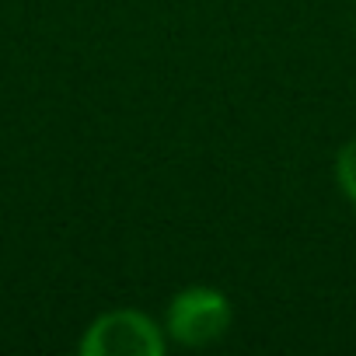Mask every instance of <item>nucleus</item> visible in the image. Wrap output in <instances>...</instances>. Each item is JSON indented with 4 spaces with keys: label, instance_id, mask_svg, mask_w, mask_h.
<instances>
[{
    "label": "nucleus",
    "instance_id": "obj_1",
    "mask_svg": "<svg viewBox=\"0 0 356 356\" xmlns=\"http://www.w3.org/2000/svg\"><path fill=\"white\" fill-rule=\"evenodd\" d=\"M161 325H164L171 346L207 349L231 332L234 304L224 290L207 286V283H193V286H182L178 293H171Z\"/></svg>",
    "mask_w": 356,
    "mask_h": 356
},
{
    "label": "nucleus",
    "instance_id": "obj_2",
    "mask_svg": "<svg viewBox=\"0 0 356 356\" xmlns=\"http://www.w3.org/2000/svg\"><path fill=\"white\" fill-rule=\"evenodd\" d=\"M164 325L140 307H112L88 321L81 332V356H164L168 353Z\"/></svg>",
    "mask_w": 356,
    "mask_h": 356
},
{
    "label": "nucleus",
    "instance_id": "obj_3",
    "mask_svg": "<svg viewBox=\"0 0 356 356\" xmlns=\"http://www.w3.org/2000/svg\"><path fill=\"white\" fill-rule=\"evenodd\" d=\"M335 186H339V193L356 207V133L339 147V154H335Z\"/></svg>",
    "mask_w": 356,
    "mask_h": 356
}]
</instances>
